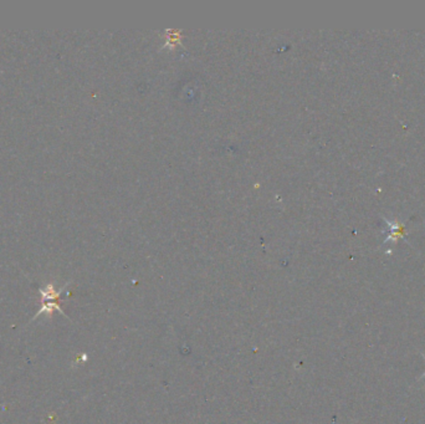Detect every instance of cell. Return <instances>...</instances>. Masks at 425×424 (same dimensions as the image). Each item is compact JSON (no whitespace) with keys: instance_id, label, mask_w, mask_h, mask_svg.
Wrapping results in <instances>:
<instances>
[{"instance_id":"obj_1","label":"cell","mask_w":425,"mask_h":424,"mask_svg":"<svg viewBox=\"0 0 425 424\" xmlns=\"http://www.w3.org/2000/svg\"><path fill=\"white\" fill-rule=\"evenodd\" d=\"M422 355H423V357H424V358H425V355H424V353H422ZM424 377H425V373H424V375H423V376H422V378H424Z\"/></svg>"}]
</instances>
